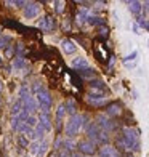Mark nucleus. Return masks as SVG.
Instances as JSON below:
<instances>
[{"label": "nucleus", "instance_id": "obj_22", "mask_svg": "<svg viewBox=\"0 0 149 157\" xmlns=\"http://www.w3.org/2000/svg\"><path fill=\"white\" fill-rule=\"evenodd\" d=\"M53 147H55L56 152L61 151V149L64 147V138H63V135H58V136H56V140H55V143H53Z\"/></svg>", "mask_w": 149, "mask_h": 157}, {"label": "nucleus", "instance_id": "obj_15", "mask_svg": "<svg viewBox=\"0 0 149 157\" xmlns=\"http://www.w3.org/2000/svg\"><path fill=\"white\" fill-rule=\"evenodd\" d=\"M29 98H32L31 88L26 87V85H21V87H19V91H18V101H21V103L24 104Z\"/></svg>", "mask_w": 149, "mask_h": 157}, {"label": "nucleus", "instance_id": "obj_14", "mask_svg": "<svg viewBox=\"0 0 149 157\" xmlns=\"http://www.w3.org/2000/svg\"><path fill=\"white\" fill-rule=\"evenodd\" d=\"M61 48H63V52H64L66 55H74L75 50H77L75 44L72 40H69V39H63L61 40Z\"/></svg>", "mask_w": 149, "mask_h": 157}, {"label": "nucleus", "instance_id": "obj_17", "mask_svg": "<svg viewBox=\"0 0 149 157\" xmlns=\"http://www.w3.org/2000/svg\"><path fill=\"white\" fill-rule=\"evenodd\" d=\"M90 16H91L90 10H87V8H80L79 13L75 15V23H77V24H83V23H87V19H88Z\"/></svg>", "mask_w": 149, "mask_h": 157}, {"label": "nucleus", "instance_id": "obj_43", "mask_svg": "<svg viewBox=\"0 0 149 157\" xmlns=\"http://www.w3.org/2000/svg\"><path fill=\"white\" fill-rule=\"evenodd\" d=\"M50 157H58V152H53V154L50 155Z\"/></svg>", "mask_w": 149, "mask_h": 157}, {"label": "nucleus", "instance_id": "obj_21", "mask_svg": "<svg viewBox=\"0 0 149 157\" xmlns=\"http://www.w3.org/2000/svg\"><path fill=\"white\" fill-rule=\"evenodd\" d=\"M21 111H23V103H21V101H18V99H16V101L11 104V109H10L11 117H18Z\"/></svg>", "mask_w": 149, "mask_h": 157}, {"label": "nucleus", "instance_id": "obj_32", "mask_svg": "<svg viewBox=\"0 0 149 157\" xmlns=\"http://www.w3.org/2000/svg\"><path fill=\"white\" fill-rule=\"evenodd\" d=\"M5 56H6V58H15V56H16L15 48H13L11 45H8V47L5 48Z\"/></svg>", "mask_w": 149, "mask_h": 157}, {"label": "nucleus", "instance_id": "obj_25", "mask_svg": "<svg viewBox=\"0 0 149 157\" xmlns=\"http://www.w3.org/2000/svg\"><path fill=\"white\" fill-rule=\"evenodd\" d=\"M24 66H26V59L19 58V56H15V59H13V67L15 69H24Z\"/></svg>", "mask_w": 149, "mask_h": 157}, {"label": "nucleus", "instance_id": "obj_26", "mask_svg": "<svg viewBox=\"0 0 149 157\" xmlns=\"http://www.w3.org/2000/svg\"><path fill=\"white\" fill-rule=\"evenodd\" d=\"M79 74H80L82 77H85V78H93V77L96 75L95 69H91V67H88V69H83V71H79Z\"/></svg>", "mask_w": 149, "mask_h": 157}, {"label": "nucleus", "instance_id": "obj_44", "mask_svg": "<svg viewBox=\"0 0 149 157\" xmlns=\"http://www.w3.org/2000/svg\"><path fill=\"white\" fill-rule=\"evenodd\" d=\"M2 103H3V101H2V93H0V106H2Z\"/></svg>", "mask_w": 149, "mask_h": 157}, {"label": "nucleus", "instance_id": "obj_40", "mask_svg": "<svg viewBox=\"0 0 149 157\" xmlns=\"http://www.w3.org/2000/svg\"><path fill=\"white\" fill-rule=\"evenodd\" d=\"M133 31H135V34H139V29H138V24H133Z\"/></svg>", "mask_w": 149, "mask_h": 157}, {"label": "nucleus", "instance_id": "obj_20", "mask_svg": "<svg viewBox=\"0 0 149 157\" xmlns=\"http://www.w3.org/2000/svg\"><path fill=\"white\" fill-rule=\"evenodd\" d=\"M64 106H66V112L69 114L71 117H72V116H75V114H77V103H75V99L69 98L67 101L64 103Z\"/></svg>", "mask_w": 149, "mask_h": 157}, {"label": "nucleus", "instance_id": "obj_46", "mask_svg": "<svg viewBox=\"0 0 149 157\" xmlns=\"http://www.w3.org/2000/svg\"><path fill=\"white\" fill-rule=\"evenodd\" d=\"M0 35H2V29H0Z\"/></svg>", "mask_w": 149, "mask_h": 157}, {"label": "nucleus", "instance_id": "obj_37", "mask_svg": "<svg viewBox=\"0 0 149 157\" xmlns=\"http://www.w3.org/2000/svg\"><path fill=\"white\" fill-rule=\"evenodd\" d=\"M71 154L72 152H69L67 149H64V147H63L61 151H58V157H71Z\"/></svg>", "mask_w": 149, "mask_h": 157}, {"label": "nucleus", "instance_id": "obj_4", "mask_svg": "<svg viewBox=\"0 0 149 157\" xmlns=\"http://www.w3.org/2000/svg\"><path fill=\"white\" fill-rule=\"evenodd\" d=\"M48 141L47 140H42V141H32L31 143V154L34 157H44L48 151Z\"/></svg>", "mask_w": 149, "mask_h": 157}, {"label": "nucleus", "instance_id": "obj_13", "mask_svg": "<svg viewBox=\"0 0 149 157\" xmlns=\"http://www.w3.org/2000/svg\"><path fill=\"white\" fill-rule=\"evenodd\" d=\"M71 66H72L75 71H83V69H88L90 64L87 61V58H83V56H77L71 61Z\"/></svg>", "mask_w": 149, "mask_h": 157}, {"label": "nucleus", "instance_id": "obj_2", "mask_svg": "<svg viewBox=\"0 0 149 157\" xmlns=\"http://www.w3.org/2000/svg\"><path fill=\"white\" fill-rule=\"evenodd\" d=\"M139 135H141V132L135 127H125L122 130V138L125 140L127 144L130 146V152H138L141 149Z\"/></svg>", "mask_w": 149, "mask_h": 157}, {"label": "nucleus", "instance_id": "obj_10", "mask_svg": "<svg viewBox=\"0 0 149 157\" xmlns=\"http://www.w3.org/2000/svg\"><path fill=\"white\" fill-rule=\"evenodd\" d=\"M85 103L93 106V108H103V106L109 104V98L108 96H91V95H87L85 96Z\"/></svg>", "mask_w": 149, "mask_h": 157}, {"label": "nucleus", "instance_id": "obj_29", "mask_svg": "<svg viewBox=\"0 0 149 157\" xmlns=\"http://www.w3.org/2000/svg\"><path fill=\"white\" fill-rule=\"evenodd\" d=\"M18 144H19V147H27V146H31V143L24 135H19L18 136Z\"/></svg>", "mask_w": 149, "mask_h": 157}, {"label": "nucleus", "instance_id": "obj_42", "mask_svg": "<svg viewBox=\"0 0 149 157\" xmlns=\"http://www.w3.org/2000/svg\"><path fill=\"white\" fill-rule=\"evenodd\" d=\"M2 88H3V83H2V80H0V93H2Z\"/></svg>", "mask_w": 149, "mask_h": 157}, {"label": "nucleus", "instance_id": "obj_11", "mask_svg": "<svg viewBox=\"0 0 149 157\" xmlns=\"http://www.w3.org/2000/svg\"><path fill=\"white\" fill-rule=\"evenodd\" d=\"M37 26L40 27L44 32H52L53 29H55V19H53V16H44L39 23H37Z\"/></svg>", "mask_w": 149, "mask_h": 157}, {"label": "nucleus", "instance_id": "obj_36", "mask_svg": "<svg viewBox=\"0 0 149 157\" xmlns=\"http://www.w3.org/2000/svg\"><path fill=\"white\" fill-rule=\"evenodd\" d=\"M138 24L141 27H144L146 31H149V19H144V18H138Z\"/></svg>", "mask_w": 149, "mask_h": 157}, {"label": "nucleus", "instance_id": "obj_28", "mask_svg": "<svg viewBox=\"0 0 149 157\" xmlns=\"http://www.w3.org/2000/svg\"><path fill=\"white\" fill-rule=\"evenodd\" d=\"M87 23H88L90 26H101V24H103V19L99 18V16H90V18L87 19Z\"/></svg>", "mask_w": 149, "mask_h": 157}, {"label": "nucleus", "instance_id": "obj_16", "mask_svg": "<svg viewBox=\"0 0 149 157\" xmlns=\"http://www.w3.org/2000/svg\"><path fill=\"white\" fill-rule=\"evenodd\" d=\"M122 114V106L119 103H114V104H109L108 109H106V116L108 117H116V116H120Z\"/></svg>", "mask_w": 149, "mask_h": 157}, {"label": "nucleus", "instance_id": "obj_5", "mask_svg": "<svg viewBox=\"0 0 149 157\" xmlns=\"http://www.w3.org/2000/svg\"><path fill=\"white\" fill-rule=\"evenodd\" d=\"M77 149H79V154H82V155H95L96 144L91 143L90 140H80L77 143Z\"/></svg>", "mask_w": 149, "mask_h": 157}, {"label": "nucleus", "instance_id": "obj_1", "mask_svg": "<svg viewBox=\"0 0 149 157\" xmlns=\"http://www.w3.org/2000/svg\"><path fill=\"white\" fill-rule=\"evenodd\" d=\"M88 120L87 116H82V114H75V116L69 117V120L64 125V133H66V138H74L75 135H79L80 130H85L88 127Z\"/></svg>", "mask_w": 149, "mask_h": 157}, {"label": "nucleus", "instance_id": "obj_45", "mask_svg": "<svg viewBox=\"0 0 149 157\" xmlns=\"http://www.w3.org/2000/svg\"><path fill=\"white\" fill-rule=\"evenodd\" d=\"M127 157H133V155H132V154H130V152H128V154H127Z\"/></svg>", "mask_w": 149, "mask_h": 157}, {"label": "nucleus", "instance_id": "obj_9", "mask_svg": "<svg viewBox=\"0 0 149 157\" xmlns=\"http://www.w3.org/2000/svg\"><path fill=\"white\" fill-rule=\"evenodd\" d=\"M66 114H67L66 106H64V103H61L58 108H56V114H55V128H56V132L63 130V120H64Z\"/></svg>", "mask_w": 149, "mask_h": 157}, {"label": "nucleus", "instance_id": "obj_33", "mask_svg": "<svg viewBox=\"0 0 149 157\" xmlns=\"http://www.w3.org/2000/svg\"><path fill=\"white\" fill-rule=\"evenodd\" d=\"M19 124H21V120H19L18 117H11V122H10V127H11V130L18 132V127H19Z\"/></svg>", "mask_w": 149, "mask_h": 157}, {"label": "nucleus", "instance_id": "obj_39", "mask_svg": "<svg viewBox=\"0 0 149 157\" xmlns=\"http://www.w3.org/2000/svg\"><path fill=\"white\" fill-rule=\"evenodd\" d=\"M71 157H93V155H82L79 152H72V154H71Z\"/></svg>", "mask_w": 149, "mask_h": 157}, {"label": "nucleus", "instance_id": "obj_35", "mask_svg": "<svg viewBox=\"0 0 149 157\" xmlns=\"http://www.w3.org/2000/svg\"><path fill=\"white\" fill-rule=\"evenodd\" d=\"M136 56H138V52H132L130 55H127L125 58H124V63L127 64L128 61H133V59H136Z\"/></svg>", "mask_w": 149, "mask_h": 157}, {"label": "nucleus", "instance_id": "obj_8", "mask_svg": "<svg viewBox=\"0 0 149 157\" xmlns=\"http://www.w3.org/2000/svg\"><path fill=\"white\" fill-rule=\"evenodd\" d=\"M39 125L45 132H50L53 128V119L50 116V111H39Z\"/></svg>", "mask_w": 149, "mask_h": 157}, {"label": "nucleus", "instance_id": "obj_38", "mask_svg": "<svg viewBox=\"0 0 149 157\" xmlns=\"http://www.w3.org/2000/svg\"><path fill=\"white\" fill-rule=\"evenodd\" d=\"M108 35H109V29H108V27H101V29H99V37L106 39Z\"/></svg>", "mask_w": 149, "mask_h": 157}, {"label": "nucleus", "instance_id": "obj_7", "mask_svg": "<svg viewBox=\"0 0 149 157\" xmlns=\"http://www.w3.org/2000/svg\"><path fill=\"white\" fill-rule=\"evenodd\" d=\"M23 13H24V18L35 19L40 15V3H37V2H27L26 6H24V10H23Z\"/></svg>", "mask_w": 149, "mask_h": 157}, {"label": "nucleus", "instance_id": "obj_3", "mask_svg": "<svg viewBox=\"0 0 149 157\" xmlns=\"http://www.w3.org/2000/svg\"><path fill=\"white\" fill-rule=\"evenodd\" d=\"M35 99L39 103V111H50L52 108V95H50V90L45 87L44 90H40L37 95H35Z\"/></svg>", "mask_w": 149, "mask_h": 157}, {"label": "nucleus", "instance_id": "obj_30", "mask_svg": "<svg viewBox=\"0 0 149 157\" xmlns=\"http://www.w3.org/2000/svg\"><path fill=\"white\" fill-rule=\"evenodd\" d=\"M10 42H11L10 35H0V48H6Z\"/></svg>", "mask_w": 149, "mask_h": 157}, {"label": "nucleus", "instance_id": "obj_19", "mask_svg": "<svg viewBox=\"0 0 149 157\" xmlns=\"http://www.w3.org/2000/svg\"><path fill=\"white\" fill-rule=\"evenodd\" d=\"M127 6H128V10L133 13V15H139V13L143 11V2L133 0V2H127Z\"/></svg>", "mask_w": 149, "mask_h": 157}, {"label": "nucleus", "instance_id": "obj_23", "mask_svg": "<svg viewBox=\"0 0 149 157\" xmlns=\"http://www.w3.org/2000/svg\"><path fill=\"white\" fill-rule=\"evenodd\" d=\"M77 147V141L74 138H64V149H67V151H74V149Z\"/></svg>", "mask_w": 149, "mask_h": 157}, {"label": "nucleus", "instance_id": "obj_34", "mask_svg": "<svg viewBox=\"0 0 149 157\" xmlns=\"http://www.w3.org/2000/svg\"><path fill=\"white\" fill-rule=\"evenodd\" d=\"M55 5H56V13H59V15H61V13L63 11H64V8H66V3L64 2H55Z\"/></svg>", "mask_w": 149, "mask_h": 157}, {"label": "nucleus", "instance_id": "obj_18", "mask_svg": "<svg viewBox=\"0 0 149 157\" xmlns=\"http://www.w3.org/2000/svg\"><path fill=\"white\" fill-rule=\"evenodd\" d=\"M23 106H24L27 111H29V114H32V116H34V112H37V111H39V103H37V99H35V96L29 98Z\"/></svg>", "mask_w": 149, "mask_h": 157}, {"label": "nucleus", "instance_id": "obj_41", "mask_svg": "<svg viewBox=\"0 0 149 157\" xmlns=\"http://www.w3.org/2000/svg\"><path fill=\"white\" fill-rule=\"evenodd\" d=\"M143 8H149V2H144L143 3Z\"/></svg>", "mask_w": 149, "mask_h": 157}, {"label": "nucleus", "instance_id": "obj_31", "mask_svg": "<svg viewBox=\"0 0 149 157\" xmlns=\"http://www.w3.org/2000/svg\"><path fill=\"white\" fill-rule=\"evenodd\" d=\"M24 124H27V125H29V127H32V128H34L35 125L39 124V119L35 117V116H29V117H27V120H26Z\"/></svg>", "mask_w": 149, "mask_h": 157}, {"label": "nucleus", "instance_id": "obj_24", "mask_svg": "<svg viewBox=\"0 0 149 157\" xmlns=\"http://www.w3.org/2000/svg\"><path fill=\"white\" fill-rule=\"evenodd\" d=\"M32 130H34V128H32V127H29L27 124H24V122H21V124H19V127H18V132H19L21 135H31V133H32Z\"/></svg>", "mask_w": 149, "mask_h": 157}, {"label": "nucleus", "instance_id": "obj_6", "mask_svg": "<svg viewBox=\"0 0 149 157\" xmlns=\"http://www.w3.org/2000/svg\"><path fill=\"white\" fill-rule=\"evenodd\" d=\"M99 128H101V130L103 132H112V130H114V128H116V124L114 122H112V120L108 117V116H106V114H98V116H96V122H95Z\"/></svg>", "mask_w": 149, "mask_h": 157}, {"label": "nucleus", "instance_id": "obj_27", "mask_svg": "<svg viewBox=\"0 0 149 157\" xmlns=\"http://www.w3.org/2000/svg\"><path fill=\"white\" fill-rule=\"evenodd\" d=\"M44 88H45V85H44V83L35 80V82L32 83V87H31V93H32V95H37L39 91H40V90H44Z\"/></svg>", "mask_w": 149, "mask_h": 157}, {"label": "nucleus", "instance_id": "obj_12", "mask_svg": "<svg viewBox=\"0 0 149 157\" xmlns=\"http://www.w3.org/2000/svg\"><path fill=\"white\" fill-rule=\"evenodd\" d=\"M99 157H120V154L114 146L104 144V146L99 147Z\"/></svg>", "mask_w": 149, "mask_h": 157}]
</instances>
